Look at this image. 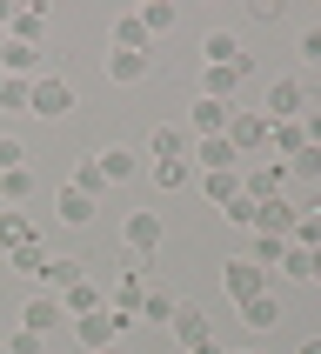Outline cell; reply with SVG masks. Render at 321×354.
I'll use <instances>...</instances> for the list:
<instances>
[{
	"mask_svg": "<svg viewBox=\"0 0 321 354\" xmlns=\"http://www.w3.org/2000/svg\"><path fill=\"white\" fill-rule=\"evenodd\" d=\"M140 27H147V40H167L181 27V7H167V0H147L140 7Z\"/></svg>",
	"mask_w": 321,
	"mask_h": 354,
	"instance_id": "obj_22",
	"label": "cell"
},
{
	"mask_svg": "<svg viewBox=\"0 0 321 354\" xmlns=\"http://www.w3.org/2000/svg\"><path fill=\"white\" fill-rule=\"evenodd\" d=\"M187 180H194L187 160H154V187H160V194H174V187H187Z\"/></svg>",
	"mask_w": 321,
	"mask_h": 354,
	"instance_id": "obj_29",
	"label": "cell"
},
{
	"mask_svg": "<svg viewBox=\"0 0 321 354\" xmlns=\"http://www.w3.org/2000/svg\"><path fill=\"white\" fill-rule=\"evenodd\" d=\"M295 354H321V341H301V348H295Z\"/></svg>",
	"mask_w": 321,
	"mask_h": 354,
	"instance_id": "obj_45",
	"label": "cell"
},
{
	"mask_svg": "<svg viewBox=\"0 0 321 354\" xmlns=\"http://www.w3.org/2000/svg\"><path fill=\"white\" fill-rule=\"evenodd\" d=\"M221 214L235 221V227H248V234H255V214H261V201H248V194H235V201H228V207H221Z\"/></svg>",
	"mask_w": 321,
	"mask_h": 354,
	"instance_id": "obj_35",
	"label": "cell"
},
{
	"mask_svg": "<svg viewBox=\"0 0 321 354\" xmlns=\"http://www.w3.org/2000/svg\"><path fill=\"white\" fill-rule=\"evenodd\" d=\"M114 47H127V54H154V40H147L140 14H120V20H114Z\"/></svg>",
	"mask_w": 321,
	"mask_h": 354,
	"instance_id": "obj_23",
	"label": "cell"
},
{
	"mask_svg": "<svg viewBox=\"0 0 321 354\" xmlns=\"http://www.w3.org/2000/svg\"><path fill=\"white\" fill-rule=\"evenodd\" d=\"M174 315H181V301L167 295V288H147V295H140V315H134V321H147V328H174Z\"/></svg>",
	"mask_w": 321,
	"mask_h": 354,
	"instance_id": "obj_19",
	"label": "cell"
},
{
	"mask_svg": "<svg viewBox=\"0 0 321 354\" xmlns=\"http://www.w3.org/2000/svg\"><path fill=\"white\" fill-rule=\"evenodd\" d=\"M295 214H301V207H295L288 194H281V201H261V214H255V234H281V241H288V234H295Z\"/></svg>",
	"mask_w": 321,
	"mask_h": 354,
	"instance_id": "obj_15",
	"label": "cell"
},
{
	"mask_svg": "<svg viewBox=\"0 0 321 354\" xmlns=\"http://www.w3.org/2000/svg\"><path fill=\"white\" fill-rule=\"evenodd\" d=\"M7 167H27V147H20L14 134H0V174H7Z\"/></svg>",
	"mask_w": 321,
	"mask_h": 354,
	"instance_id": "obj_39",
	"label": "cell"
},
{
	"mask_svg": "<svg viewBox=\"0 0 321 354\" xmlns=\"http://www.w3.org/2000/svg\"><path fill=\"white\" fill-rule=\"evenodd\" d=\"M308 107H315V100H308L301 80H268V120H301Z\"/></svg>",
	"mask_w": 321,
	"mask_h": 354,
	"instance_id": "obj_8",
	"label": "cell"
},
{
	"mask_svg": "<svg viewBox=\"0 0 321 354\" xmlns=\"http://www.w3.org/2000/svg\"><path fill=\"white\" fill-rule=\"evenodd\" d=\"M301 140H308V147H321V107H308V114H301Z\"/></svg>",
	"mask_w": 321,
	"mask_h": 354,
	"instance_id": "obj_41",
	"label": "cell"
},
{
	"mask_svg": "<svg viewBox=\"0 0 321 354\" xmlns=\"http://www.w3.org/2000/svg\"><path fill=\"white\" fill-rule=\"evenodd\" d=\"M47 254H54V248H40V241H27V248H14L7 261H14V274H20V281H40V274H47Z\"/></svg>",
	"mask_w": 321,
	"mask_h": 354,
	"instance_id": "obj_24",
	"label": "cell"
},
{
	"mask_svg": "<svg viewBox=\"0 0 321 354\" xmlns=\"http://www.w3.org/2000/svg\"><path fill=\"white\" fill-rule=\"evenodd\" d=\"M0 107H14V114H27V80H0Z\"/></svg>",
	"mask_w": 321,
	"mask_h": 354,
	"instance_id": "obj_38",
	"label": "cell"
},
{
	"mask_svg": "<svg viewBox=\"0 0 321 354\" xmlns=\"http://www.w3.org/2000/svg\"><path fill=\"white\" fill-rule=\"evenodd\" d=\"M241 54H248V47H241V40L228 34V27H214V34L201 40V67H235Z\"/></svg>",
	"mask_w": 321,
	"mask_h": 354,
	"instance_id": "obj_18",
	"label": "cell"
},
{
	"mask_svg": "<svg viewBox=\"0 0 321 354\" xmlns=\"http://www.w3.org/2000/svg\"><path fill=\"white\" fill-rule=\"evenodd\" d=\"M40 27H47V14H40V7H27V14L14 7V27H7V34H14V40H40Z\"/></svg>",
	"mask_w": 321,
	"mask_h": 354,
	"instance_id": "obj_34",
	"label": "cell"
},
{
	"mask_svg": "<svg viewBox=\"0 0 321 354\" xmlns=\"http://www.w3.org/2000/svg\"><path fill=\"white\" fill-rule=\"evenodd\" d=\"M308 268H315V281H321V248H308Z\"/></svg>",
	"mask_w": 321,
	"mask_h": 354,
	"instance_id": "obj_44",
	"label": "cell"
},
{
	"mask_svg": "<svg viewBox=\"0 0 321 354\" xmlns=\"http://www.w3.org/2000/svg\"><path fill=\"white\" fill-rule=\"evenodd\" d=\"M201 194L214 201V207H228V201L241 194V167H235V174H201Z\"/></svg>",
	"mask_w": 321,
	"mask_h": 354,
	"instance_id": "obj_27",
	"label": "cell"
},
{
	"mask_svg": "<svg viewBox=\"0 0 321 354\" xmlns=\"http://www.w3.org/2000/svg\"><path fill=\"white\" fill-rule=\"evenodd\" d=\"M241 194H248V201H281V194H288V167H281L275 154L255 160V167H241Z\"/></svg>",
	"mask_w": 321,
	"mask_h": 354,
	"instance_id": "obj_3",
	"label": "cell"
},
{
	"mask_svg": "<svg viewBox=\"0 0 321 354\" xmlns=\"http://www.w3.org/2000/svg\"><path fill=\"white\" fill-rule=\"evenodd\" d=\"M255 74V54H241L235 67H201V100H235V87Z\"/></svg>",
	"mask_w": 321,
	"mask_h": 354,
	"instance_id": "obj_5",
	"label": "cell"
},
{
	"mask_svg": "<svg viewBox=\"0 0 321 354\" xmlns=\"http://www.w3.org/2000/svg\"><path fill=\"white\" fill-rule=\"evenodd\" d=\"M100 354H127V348H120V341H114V348H100Z\"/></svg>",
	"mask_w": 321,
	"mask_h": 354,
	"instance_id": "obj_46",
	"label": "cell"
},
{
	"mask_svg": "<svg viewBox=\"0 0 321 354\" xmlns=\"http://www.w3.org/2000/svg\"><path fill=\"white\" fill-rule=\"evenodd\" d=\"M228 120H235V107H228V100H194V107H187V134H194V140L228 134Z\"/></svg>",
	"mask_w": 321,
	"mask_h": 354,
	"instance_id": "obj_10",
	"label": "cell"
},
{
	"mask_svg": "<svg viewBox=\"0 0 321 354\" xmlns=\"http://www.w3.org/2000/svg\"><path fill=\"white\" fill-rule=\"evenodd\" d=\"M74 281H87V268H80L74 254H47V274H40V295H67Z\"/></svg>",
	"mask_w": 321,
	"mask_h": 354,
	"instance_id": "obj_16",
	"label": "cell"
},
{
	"mask_svg": "<svg viewBox=\"0 0 321 354\" xmlns=\"http://www.w3.org/2000/svg\"><path fill=\"white\" fill-rule=\"evenodd\" d=\"M0 80H7V74H0Z\"/></svg>",
	"mask_w": 321,
	"mask_h": 354,
	"instance_id": "obj_47",
	"label": "cell"
},
{
	"mask_svg": "<svg viewBox=\"0 0 321 354\" xmlns=\"http://www.w3.org/2000/svg\"><path fill=\"white\" fill-rule=\"evenodd\" d=\"M281 167H288V180H321V147H301V154H288Z\"/></svg>",
	"mask_w": 321,
	"mask_h": 354,
	"instance_id": "obj_31",
	"label": "cell"
},
{
	"mask_svg": "<svg viewBox=\"0 0 321 354\" xmlns=\"http://www.w3.org/2000/svg\"><path fill=\"white\" fill-rule=\"evenodd\" d=\"M295 54H301V67H321V20H315V27H301Z\"/></svg>",
	"mask_w": 321,
	"mask_h": 354,
	"instance_id": "obj_36",
	"label": "cell"
},
{
	"mask_svg": "<svg viewBox=\"0 0 321 354\" xmlns=\"http://www.w3.org/2000/svg\"><path fill=\"white\" fill-rule=\"evenodd\" d=\"M60 321H67V315H60V295H34L27 308H20V328H27V335H40V341L54 335Z\"/></svg>",
	"mask_w": 321,
	"mask_h": 354,
	"instance_id": "obj_12",
	"label": "cell"
},
{
	"mask_svg": "<svg viewBox=\"0 0 321 354\" xmlns=\"http://www.w3.org/2000/svg\"><path fill=\"white\" fill-rule=\"evenodd\" d=\"M288 248H321V207H301V214H295V234H288Z\"/></svg>",
	"mask_w": 321,
	"mask_h": 354,
	"instance_id": "obj_28",
	"label": "cell"
},
{
	"mask_svg": "<svg viewBox=\"0 0 321 354\" xmlns=\"http://www.w3.org/2000/svg\"><path fill=\"white\" fill-rule=\"evenodd\" d=\"M281 254H288V241H281V234H255V248H248V261H255L261 274H275Z\"/></svg>",
	"mask_w": 321,
	"mask_h": 354,
	"instance_id": "obj_26",
	"label": "cell"
},
{
	"mask_svg": "<svg viewBox=\"0 0 321 354\" xmlns=\"http://www.w3.org/2000/svg\"><path fill=\"white\" fill-rule=\"evenodd\" d=\"M7 354H47V341H40V335H27V328H20V335L7 341Z\"/></svg>",
	"mask_w": 321,
	"mask_h": 354,
	"instance_id": "obj_40",
	"label": "cell"
},
{
	"mask_svg": "<svg viewBox=\"0 0 321 354\" xmlns=\"http://www.w3.org/2000/svg\"><path fill=\"white\" fill-rule=\"evenodd\" d=\"M187 354H228V348H214V341H194V348H187Z\"/></svg>",
	"mask_w": 321,
	"mask_h": 354,
	"instance_id": "obj_42",
	"label": "cell"
},
{
	"mask_svg": "<svg viewBox=\"0 0 321 354\" xmlns=\"http://www.w3.org/2000/svg\"><path fill=\"white\" fill-rule=\"evenodd\" d=\"M228 147H235V154L268 147V114H241V107H235V120H228Z\"/></svg>",
	"mask_w": 321,
	"mask_h": 354,
	"instance_id": "obj_11",
	"label": "cell"
},
{
	"mask_svg": "<svg viewBox=\"0 0 321 354\" xmlns=\"http://www.w3.org/2000/svg\"><path fill=\"white\" fill-rule=\"evenodd\" d=\"M221 281H228V301H235V308H241V301H255V295H268V274H261L248 254L228 261V274H221Z\"/></svg>",
	"mask_w": 321,
	"mask_h": 354,
	"instance_id": "obj_9",
	"label": "cell"
},
{
	"mask_svg": "<svg viewBox=\"0 0 321 354\" xmlns=\"http://www.w3.org/2000/svg\"><path fill=\"white\" fill-rule=\"evenodd\" d=\"M187 147H194L187 127H154L147 134V160H187Z\"/></svg>",
	"mask_w": 321,
	"mask_h": 354,
	"instance_id": "obj_17",
	"label": "cell"
},
{
	"mask_svg": "<svg viewBox=\"0 0 321 354\" xmlns=\"http://www.w3.org/2000/svg\"><path fill=\"white\" fill-rule=\"evenodd\" d=\"M120 241H127V254H134V261L160 254V214H154V207H134V214L120 221Z\"/></svg>",
	"mask_w": 321,
	"mask_h": 354,
	"instance_id": "obj_4",
	"label": "cell"
},
{
	"mask_svg": "<svg viewBox=\"0 0 321 354\" xmlns=\"http://www.w3.org/2000/svg\"><path fill=\"white\" fill-rule=\"evenodd\" d=\"M0 27H14V0H0Z\"/></svg>",
	"mask_w": 321,
	"mask_h": 354,
	"instance_id": "obj_43",
	"label": "cell"
},
{
	"mask_svg": "<svg viewBox=\"0 0 321 354\" xmlns=\"http://www.w3.org/2000/svg\"><path fill=\"white\" fill-rule=\"evenodd\" d=\"M100 74L114 80V87H134V80L154 74V54H127V47H107L100 54Z\"/></svg>",
	"mask_w": 321,
	"mask_h": 354,
	"instance_id": "obj_6",
	"label": "cell"
},
{
	"mask_svg": "<svg viewBox=\"0 0 321 354\" xmlns=\"http://www.w3.org/2000/svg\"><path fill=\"white\" fill-rule=\"evenodd\" d=\"M127 328H134V315H114V308H100V315H80V321H74V335H80V348H87V354L114 348Z\"/></svg>",
	"mask_w": 321,
	"mask_h": 354,
	"instance_id": "obj_2",
	"label": "cell"
},
{
	"mask_svg": "<svg viewBox=\"0 0 321 354\" xmlns=\"http://www.w3.org/2000/svg\"><path fill=\"white\" fill-rule=\"evenodd\" d=\"M241 321H248V328H275V321H281L275 295H255V301H241Z\"/></svg>",
	"mask_w": 321,
	"mask_h": 354,
	"instance_id": "obj_30",
	"label": "cell"
},
{
	"mask_svg": "<svg viewBox=\"0 0 321 354\" xmlns=\"http://www.w3.org/2000/svg\"><path fill=\"white\" fill-rule=\"evenodd\" d=\"M27 194H34V167H7V174H0V201H7V214H14Z\"/></svg>",
	"mask_w": 321,
	"mask_h": 354,
	"instance_id": "obj_25",
	"label": "cell"
},
{
	"mask_svg": "<svg viewBox=\"0 0 321 354\" xmlns=\"http://www.w3.org/2000/svg\"><path fill=\"white\" fill-rule=\"evenodd\" d=\"M27 241H34L27 221H20V214H0V254H14V248H27Z\"/></svg>",
	"mask_w": 321,
	"mask_h": 354,
	"instance_id": "obj_32",
	"label": "cell"
},
{
	"mask_svg": "<svg viewBox=\"0 0 321 354\" xmlns=\"http://www.w3.org/2000/svg\"><path fill=\"white\" fill-rule=\"evenodd\" d=\"M54 221H67V227H87V221H94V201L80 194V187H60V194H54Z\"/></svg>",
	"mask_w": 321,
	"mask_h": 354,
	"instance_id": "obj_21",
	"label": "cell"
},
{
	"mask_svg": "<svg viewBox=\"0 0 321 354\" xmlns=\"http://www.w3.org/2000/svg\"><path fill=\"white\" fill-rule=\"evenodd\" d=\"M27 114H34V120L74 114V87H67L60 74H34V80H27Z\"/></svg>",
	"mask_w": 321,
	"mask_h": 354,
	"instance_id": "obj_1",
	"label": "cell"
},
{
	"mask_svg": "<svg viewBox=\"0 0 321 354\" xmlns=\"http://www.w3.org/2000/svg\"><path fill=\"white\" fill-rule=\"evenodd\" d=\"M174 341H181V348H194V341H214V321L201 315V308H187V301H181V315H174Z\"/></svg>",
	"mask_w": 321,
	"mask_h": 354,
	"instance_id": "obj_20",
	"label": "cell"
},
{
	"mask_svg": "<svg viewBox=\"0 0 321 354\" xmlns=\"http://www.w3.org/2000/svg\"><path fill=\"white\" fill-rule=\"evenodd\" d=\"M281 274H295V281H315V268H308V248H288V254H281Z\"/></svg>",
	"mask_w": 321,
	"mask_h": 354,
	"instance_id": "obj_37",
	"label": "cell"
},
{
	"mask_svg": "<svg viewBox=\"0 0 321 354\" xmlns=\"http://www.w3.org/2000/svg\"><path fill=\"white\" fill-rule=\"evenodd\" d=\"M100 308H107V288H100V281H74V288L60 295V315H67V321H80V315H100Z\"/></svg>",
	"mask_w": 321,
	"mask_h": 354,
	"instance_id": "obj_13",
	"label": "cell"
},
{
	"mask_svg": "<svg viewBox=\"0 0 321 354\" xmlns=\"http://www.w3.org/2000/svg\"><path fill=\"white\" fill-rule=\"evenodd\" d=\"M0 74H7V80H34V74H47V67H40V47H34V40H14V34H7V40H0Z\"/></svg>",
	"mask_w": 321,
	"mask_h": 354,
	"instance_id": "obj_7",
	"label": "cell"
},
{
	"mask_svg": "<svg viewBox=\"0 0 321 354\" xmlns=\"http://www.w3.org/2000/svg\"><path fill=\"white\" fill-rule=\"evenodd\" d=\"M67 187H80V194H87V201H100V187H107V180H100L94 154H87V160H80V167H74V180H67Z\"/></svg>",
	"mask_w": 321,
	"mask_h": 354,
	"instance_id": "obj_33",
	"label": "cell"
},
{
	"mask_svg": "<svg viewBox=\"0 0 321 354\" xmlns=\"http://www.w3.org/2000/svg\"><path fill=\"white\" fill-rule=\"evenodd\" d=\"M94 167H100V180H107V187H120V180L140 174V154H134V147H100Z\"/></svg>",
	"mask_w": 321,
	"mask_h": 354,
	"instance_id": "obj_14",
	"label": "cell"
}]
</instances>
